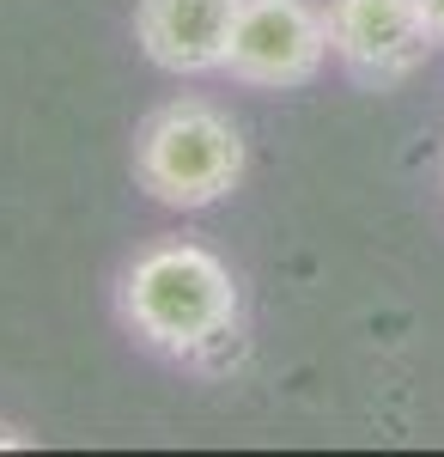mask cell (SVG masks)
<instances>
[{
  "instance_id": "3",
  "label": "cell",
  "mask_w": 444,
  "mask_h": 457,
  "mask_svg": "<svg viewBox=\"0 0 444 457\" xmlns=\"http://www.w3.org/2000/svg\"><path fill=\"white\" fill-rule=\"evenodd\" d=\"M323 62H329V19L310 0H238L219 73L243 86L292 92V86H310Z\"/></svg>"
},
{
  "instance_id": "4",
  "label": "cell",
  "mask_w": 444,
  "mask_h": 457,
  "mask_svg": "<svg viewBox=\"0 0 444 457\" xmlns=\"http://www.w3.org/2000/svg\"><path fill=\"white\" fill-rule=\"evenodd\" d=\"M323 19H329V55L372 92L414 79L439 49L420 0H329Z\"/></svg>"
},
{
  "instance_id": "7",
  "label": "cell",
  "mask_w": 444,
  "mask_h": 457,
  "mask_svg": "<svg viewBox=\"0 0 444 457\" xmlns=\"http://www.w3.org/2000/svg\"><path fill=\"white\" fill-rule=\"evenodd\" d=\"M0 445H25V439H19V433H6V427H0Z\"/></svg>"
},
{
  "instance_id": "2",
  "label": "cell",
  "mask_w": 444,
  "mask_h": 457,
  "mask_svg": "<svg viewBox=\"0 0 444 457\" xmlns=\"http://www.w3.org/2000/svg\"><path fill=\"white\" fill-rule=\"evenodd\" d=\"M243 177L238 122L207 98L159 104L135 135V183L165 208H213Z\"/></svg>"
},
{
  "instance_id": "1",
  "label": "cell",
  "mask_w": 444,
  "mask_h": 457,
  "mask_svg": "<svg viewBox=\"0 0 444 457\" xmlns=\"http://www.w3.org/2000/svg\"><path fill=\"white\" fill-rule=\"evenodd\" d=\"M122 317L146 348L177 353V360H201L213 366L238 336V281L232 269L207 245L165 238V245L140 250L122 275Z\"/></svg>"
},
{
  "instance_id": "6",
  "label": "cell",
  "mask_w": 444,
  "mask_h": 457,
  "mask_svg": "<svg viewBox=\"0 0 444 457\" xmlns=\"http://www.w3.org/2000/svg\"><path fill=\"white\" fill-rule=\"evenodd\" d=\"M420 12H426V25H432V37L444 43V0H420Z\"/></svg>"
},
{
  "instance_id": "5",
  "label": "cell",
  "mask_w": 444,
  "mask_h": 457,
  "mask_svg": "<svg viewBox=\"0 0 444 457\" xmlns=\"http://www.w3.org/2000/svg\"><path fill=\"white\" fill-rule=\"evenodd\" d=\"M238 0H140L135 43L165 73H219Z\"/></svg>"
}]
</instances>
